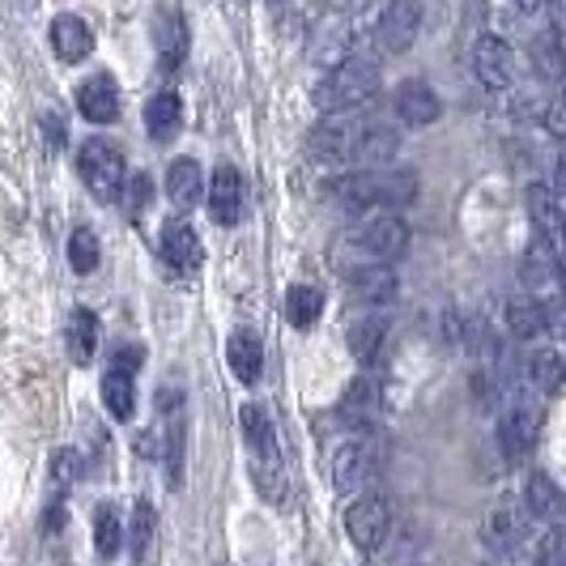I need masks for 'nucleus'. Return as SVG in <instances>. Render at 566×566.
Returning a JSON list of instances; mask_svg holds the SVG:
<instances>
[{
    "mask_svg": "<svg viewBox=\"0 0 566 566\" xmlns=\"http://www.w3.org/2000/svg\"><path fill=\"white\" fill-rule=\"evenodd\" d=\"M375 413H379V384H375V375H358L340 397V422L367 430L375 422Z\"/></svg>",
    "mask_w": 566,
    "mask_h": 566,
    "instance_id": "19",
    "label": "nucleus"
},
{
    "mask_svg": "<svg viewBox=\"0 0 566 566\" xmlns=\"http://www.w3.org/2000/svg\"><path fill=\"white\" fill-rule=\"evenodd\" d=\"M384 337H388V324H384V315L367 312L363 319H354L349 324V354L370 367L375 358H379V349H384Z\"/></svg>",
    "mask_w": 566,
    "mask_h": 566,
    "instance_id": "25",
    "label": "nucleus"
},
{
    "mask_svg": "<svg viewBox=\"0 0 566 566\" xmlns=\"http://www.w3.org/2000/svg\"><path fill=\"white\" fill-rule=\"evenodd\" d=\"M209 213L218 227H234L239 213H243V175L239 167H213V179H209Z\"/></svg>",
    "mask_w": 566,
    "mask_h": 566,
    "instance_id": "13",
    "label": "nucleus"
},
{
    "mask_svg": "<svg viewBox=\"0 0 566 566\" xmlns=\"http://www.w3.org/2000/svg\"><path fill=\"white\" fill-rule=\"evenodd\" d=\"M354 248L367 255V264H392L409 252V227L400 213H367L354 227Z\"/></svg>",
    "mask_w": 566,
    "mask_h": 566,
    "instance_id": "5",
    "label": "nucleus"
},
{
    "mask_svg": "<svg viewBox=\"0 0 566 566\" xmlns=\"http://www.w3.org/2000/svg\"><path fill=\"white\" fill-rule=\"evenodd\" d=\"M52 48H56V56L64 64H77L94 52V34L85 27L77 13H60L56 22H52Z\"/></svg>",
    "mask_w": 566,
    "mask_h": 566,
    "instance_id": "22",
    "label": "nucleus"
},
{
    "mask_svg": "<svg viewBox=\"0 0 566 566\" xmlns=\"http://www.w3.org/2000/svg\"><path fill=\"white\" fill-rule=\"evenodd\" d=\"M69 264H73L77 277H90L98 269V234L90 227L73 230V239H69Z\"/></svg>",
    "mask_w": 566,
    "mask_h": 566,
    "instance_id": "34",
    "label": "nucleus"
},
{
    "mask_svg": "<svg viewBox=\"0 0 566 566\" xmlns=\"http://www.w3.org/2000/svg\"><path fill=\"white\" fill-rule=\"evenodd\" d=\"M154 43H158V64H163V73H175L184 56H188V27H184V18L175 13V9H163L158 18H154Z\"/></svg>",
    "mask_w": 566,
    "mask_h": 566,
    "instance_id": "20",
    "label": "nucleus"
},
{
    "mask_svg": "<svg viewBox=\"0 0 566 566\" xmlns=\"http://www.w3.org/2000/svg\"><path fill=\"white\" fill-rule=\"evenodd\" d=\"M119 545H124L119 511H115L112 503H103V507L94 511V549H98V558H115Z\"/></svg>",
    "mask_w": 566,
    "mask_h": 566,
    "instance_id": "33",
    "label": "nucleus"
},
{
    "mask_svg": "<svg viewBox=\"0 0 566 566\" xmlns=\"http://www.w3.org/2000/svg\"><path fill=\"white\" fill-rule=\"evenodd\" d=\"M103 400H107L115 422H133V409H137V384H133V375L107 370L103 375Z\"/></svg>",
    "mask_w": 566,
    "mask_h": 566,
    "instance_id": "29",
    "label": "nucleus"
},
{
    "mask_svg": "<svg viewBox=\"0 0 566 566\" xmlns=\"http://www.w3.org/2000/svg\"><path fill=\"white\" fill-rule=\"evenodd\" d=\"M337 197L349 213H397L400 205L418 197V179L413 170H358V175H345L337 184Z\"/></svg>",
    "mask_w": 566,
    "mask_h": 566,
    "instance_id": "1",
    "label": "nucleus"
},
{
    "mask_svg": "<svg viewBox=\"0 0 566 566\" xmlns=\"http://www.w3.org/2000/svg\"><path fill=\"white\" fill-rule=\"evenodd\" d=\"M473 73L485 90H511L515 82V52H511L507 39L499 34H482L473 43Z\"/></svg>",
    "mask_w": 566,
    "mask_h": 566,
    "instance_id": "10",
    "label": "nucleus"
},
{
    "mask_svg": "<svg viewBox=\"0 0 566 566\" xmlns=\"http://www.w3.org/2000/svg\"><path fill=\"white\" fill-rule=\"evenodd\" d=\"M154 533H158V511L154 503H137L133 507V528H128V549H133V563H145L149 549H154Z\"/></svg>",
    "mask_w": 566,
    "mask_h": 566,
    "instance_id": "31",
    "label": "nucleus"
},
{
    "mask_svg": "<svg viewBox=\"0 0 566 566\" xmlns=\"http://www.w3.org/2000/svg\"><path fill=\"white\" fill-rule=\"evenodd\" d=\"M77 170H82V184L94 192L98 200H119L124 192V184H128V163H124V154L115 149L112 142H85L82 154H77Z\"/></svg>",
    "mask_w": 566,
    "mask_h": 566,
    "instance_id": "4",
    "label": "nucleus"
},
{
    "mask_svg": "<svg viewBox=\"0 0 566 566\" xmlns=\"http://www.w3.org/2000/svg\"><path fill=\"white\" fill-rule=\"evenodd\" d=\"M563 375H566V363L554 345H541V349H533V354L524 358V384H528L533 397L558 392V388H563Z\"/></svg>",
    "mask_w": 566,
    "mask_h": 566,
    "instance_id": "17",
    "label": "nucleus"
},
{
    "mask_svg": "<svg viewBox=\"0 0 566 566\" xmlns=\"http://www.w3.org/2000/svg\"><path fill=\"white\" fill-rule=\"evenodd\" d=\"M77 112L90 124H112L115 115H119V85H115L112 73H90L77 85Z\"/></svg>",
    "mask_w": 566,
    "mask_h": 566,
    "instance_id": "14",
    "label": "nucleus"
},
{
    "mask_svg": "<svg viewBox=\"0 0 566 566\" xmlns=\"http://www.w3.org/2000/svg\"><path fill=\"white\" fill-rule=\"evenodd\" d=\"M392 107H397V115L409 124V128H426V124L439 119V94H434L426 82H418V77H409V82L397 85Z\"/></svg>",
    "mask_w": 566,
    "mask_h": 566,
    "instance_id": "16",
    "label": "nucleus"
},
{
    "mask_svg": "<svg viewBox=\"0 0 566 566\" xmlns=\"http://www.w3.org/2000/svg\"><path fill=\"white\" fill-rule=\"evenodd\" d=\"M392 154H397V133H392L388 124H370L367 137H363V145H358V158H354V163L379 170L388 158H392Z\"/></svg>",
    "mask_w": 566,
    "mask_h": 566,
    "instance_id": "32",
    "label": "nucleus"
},
{
    "mask_svg": "<svg viewBox=\"0 0 566 566\" xmlns=\"http://www.w3.org/2000/svg\"><path fill=\"white\" fill-rule=\"evenodd\" d=\"M77 469H82V460H77V452L73 448H64V452L52 455V490H69L73 485V478H77Z\"/></svg>",
    "mask_w": 566,
    "mask_h": 566,
    "instance_id": "36",
    "label": "nucleus"
},
{
    "mask_svg": "<svg viewBox=\"0 0 566 566\" xmlns=\"http://www.w3.org/2000/svg\"><path fill=\"white\" fill-rule=\"evenodd\" d=\"M375 473V443L370 439H349L333 452V490L337 494H354L358 485L370 482Z\"/></svg>",
    "mask_w": 566,
    "mask_h": 566,
    "instance_id": "11",
    "label": "nucleus"
},
{
    "mask_svg": "<svg viewBox=\"0 0 566 566\" xmlns=\"http://www.w3.org/2000/svg\"><path fill=\"white\" fill-rule=\"evenodd\" d=\"M158 252H163V260H167V269H175V273H192V269H200V239L197 230L188 227V222H167L163 227V234H158Z\"/></svg>",
    "mask_w": 566,
    "mask_h": 566,
    "instance_id": "15",
    "label": "nucleus"
},
{
    "mask_svg": "<svg viewBox=\"0 0 566 566\" xmlns=\"http://www.w3.org/2000/svg\"><path fill=\"white\" fill-rule=\"evenodd\" d=\"M319 315H324V294H319V285L298 282L285 290V319H290L294 328H312Z\"/></svg>",
    "mask_w": 566,
    "mask_h": 566,
    "instance_id": "28",
    "label": "nucleus"
},
{
    "mask_svg": "<svg viewBox=\"0 0 566 566\" xmlns=\"http://www.w3.org/2000/svg\"><path fill=\"white\" fill-rule=\"evenodd\" d=\"M418 27H422V9H418L413 0H392V4H384V9L375 13L370 39H375V48H379V52L400 56V52H409V48H413Z\"/></svg>",
    "mask_w": 566,
    "mask_h": 566,
    "instance_id": "6",
    "label": "nucleus"
},
{
    "mask_svg": "<svg viewBox=\"0 0 566 566\" xmlns=\"http://www.w3.org/2000/svg\"><path fill=\"white\" fill-rule=\"evenodd\" d=\"M541 566H566V524L545 533V541H541Z\"/></svg>",
    "mask_w": 566,
    "mask_h": 566,
    "instance_id": "37",
    "label": "nucleus"
},
{
    "mask_svg": "<svg viewBox=\"0 0 566 566\" xmlns=\"http://www.w3.org/2000/svg\"><path fill=\"white\" fill-rule=\"evenodd\" d=\"M345 533H349V541H354L363 554H375V549L388 541V533H392V511H388V503H384L379 494L354 499L349 511H345Z\"/></svg>",
    "mask_w": 566,
    "mask_h": 566,
    "instance_id": "7",
    "label": "nucleus"
},
{
    "mask_svg": "<svg viewBox=\"0 0 566 566\" xmlns=\"http://www.w3.org/2000/svg\"><path fill=\"white\" fill-rule=\"evenodd\" d=\"M367 119L358 115H324L312 128V149L328 163H345V158H358V145L367 137Z\"/></svg>",
    "mask_w": 566,
    "mask_h": 566,
    "instance_id": "8",
    "label": "nucleus"
},
{
    "mask_svg": "<svg viewBox=\"0 0 566 566\" xmlns=\"http://www.w3.org/2000/svg\"><path fill=\"white\" fill-rule=\"evenodd\" d=\"M554 192H558V200H566V149L558 154V163H554Z\"/></svg>",
    "mask_w": 566,
    "mask_h": 566,
    "instance_id": "39",
    "label": "nucleus"
},
{
    "mask_svg": "<svg viewBox=\"0 0 566 566\" xmlns=\"http://www.w3.org/2000/svg\"><path fill=\"white\" fill-rule=\"evenodd\" d=\"M239 426H243V443H248V469H252V482L264 499H277L282 494V448H277V426L269 418L264 405L248 400L239 409Z\"/></svg>",
    "mask_w": 566,
    "mask_h": 566,
    "instance_id": "3",
    "label": "nucleus"
},
{
    "mask_svg": "<svg viewBox=\"0 0 566 566\" xmlns=\"http://www.w3.org/2000/svg\"><path fill=\"white\" fill-rule=\"evenodd\" d=\"M69 354L77 367L94 363V354H98V315L90 307H77L69 315Z\"/></svg>",
    "mask_w": 566,
    "mask_h": 566,
    "instance_id": "27",
    "label": "nucleus"
},
{
    "mask_svg": "<svg viewBox=\"0 0 566 566\" xmlns=\"http://www.w3.org/2000/svg\"><path fill=\"white\" fill-rule=\"evenodd\" d=\"M549 328V312L541 307L537 298H528V294H515L507 303V333L520 340H533L541 337Z\"/></svg>",
    "mask_w": 566,
    "mask_h": 566,
    "instance_id": "26",
    "label": "nucleus"
},
{
    "mask_svg": "<svg viewBox=\"0 0 566 566\" xmlns=\"http://www.w3.org/2000/svg\"><path fill=\"white\" fill-rule=\"evenodd\" d=\"M179 124H184V103H179L175 90H163L145 103V128H149L154 142H170L179 133Z\"/></svg>",
    "mask_w": 566,
    "mask_h": 566,
    "instance_id": "23",
    "label": "nucleus"
},
{
    "mask_svg": "<svg viewBox=\"0 0 566 566\" xmlns=\"http://www.w3.org/2000/svg\"><path fill=\"white\" fill-rule=\"evenodd\" d=\"M149 192H154V184H149V175L145 170H133V179L124 184V209H128V218H142L145 209H149Z\"/></svg>",
    "mask_w": 566,
    "mask_h": 566,
    "instance_id": "35",
    "label": "nucleus"
},
{
    "mask_svg": "<svg viewBox=\"0 0 566 566\" xmlns=\"http://www.w3.org/2000/svg\"><path fill=\"white\" fill-rule=\"evenodd\" d=\"M128 367H142V349H137V345H124V349H115V367L112 370H124V375H133Z\"/></svg>",
    "mask_w": 566,
    "mask_h": 566,
    "instance_id": "38",
    "label": "nucleus"
},
{
    "mask_svg": "<svg viewBox=\"0 0 566 566\" xmlns=\"http://www.w3.org/2000/svg\"><path fill=\"white\" fill-rule=\"evenodd\" d=\"M227 363H230V370H234V379H239V384H255V379H260V370H264V340L255 337L252 328L230 333Z\"/></svg>",
    "mask_w": 566,
    "mask_h": 566,
    "instance_id": "21",
    "label": "nucleus"
},
{
    "mask_svg": "<svg viewBox=\"0 0 566 566\" xmlns=\"http://www.w3.org/2000/svg\"><path fill=\"white\" fill-rule=\"evenodd\" d=\"M379 94V64L367 56H345L328 69V77L315 85V103L324 115H354L363 112Z\"/></svg>",
    "mask_w": 566,
    "mask_h": 566,
    "instance_id": "2",
    "label": "nucleus"
},
{
    "mask_svg": "<svg viewBox=\"0 0 566 566\" xmlns=\"http://www.w3.org/2000/svg\"><path fill=\"white\" fill-rule=\"evenodd\" d=\"M167 197L179 213L197 209L200 205V163H192V158H175V163H170L167 167Z\"/></svg>",
    "mask_w": 566,
    "mask_h": 566,
    "instance_id": "24",
    "label": "nucleus"
},
{
    "mask_svg": "<svg viewBox=\"0 0 566 566\" xmlns=\"http://www.w3.org/2000/svg\"><path fill=\"white\" fill-rule=\"evenodd\" d=\"M524 533H528V507H520L515 499H499L485 520V541L494 549H511L515 541H524Z\"/></svg>",
    "mask_w": 566,
    "mask_h": 566,
    "instance_id": "18",
    "label": "nucleus"
},
{
    "mask_svg": "<svg viewBox=\"0 0 566 566\" xmlns=\"http://www.w3.org/2000/svg\"><path fill=\"white\" fill-rule=\"evenodd\" d=\"M345 277H349V294H354L358 307L375 312V307H388L397 298V273H392V264H358Z\"/></svg>",
    "mask_w": 566,
    "mask_h": 566,
    "instance_id": "12",
    "label": "nucleus"
},
{
    "mask_svg": "<svg viewBox=\"0 0 566 566\" xmlns=\"http://www.w3.org/2000/svg\"><path fill=\"white\" fill-rule=\"evenodd\" d=\"M541 430V405L537 397H511L499 418V443L507 455H524L537 443Z\"/></svg>",
    "mask_w": 566,
    "mask_h": 566,
    "instance_id": "9",
    "label": "nucleus"
},
{
    "mask_svg": "<svg viewBox=\"0 0 566 566\" xmlns=\"http://www.w3.org/2000/svg\"><path fill=\"white\" fill-rule=\"evenodd\" d=\"M563 494H558V485L554 478H545V473H533L528 478V490H524V507L528 515H537V520H549V515H558L563 511Z\"/></svg>",
    "mask_w": 566,
    "mask_h": 566,
    "instance_id": "30",
    "label": "nucleus"
}]
</instances>
